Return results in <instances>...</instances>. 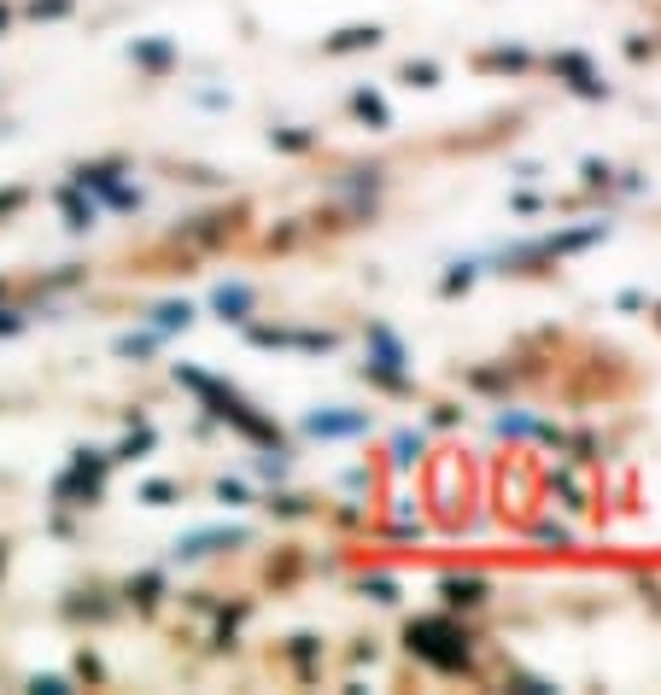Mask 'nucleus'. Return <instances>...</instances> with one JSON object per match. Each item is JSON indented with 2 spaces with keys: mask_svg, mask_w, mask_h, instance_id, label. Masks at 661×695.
<instances>
[{
  "mask_svg": "<svg viewBox=\"0 0 661 695\" xmlns=\"http://www.w3.org/2000/svg\"><path fill=\"white\" fill-rule=\"evenodd\" d=\"M481 578H445V602L451 608H468V602H481Z\"/></svg>",
  "mask_w": 661,
  "mask_h": 695,
  "instance_id": "3",
  "label": "nucleus"
},
{
  "mask_svg": "<svg viewBox=\"0 0 661 695\" xmlns=\"http://www.w3.org/2000/svg\"><path fill=\"white\" fill-rule=\"evenodd\" d=\"M375 41H381V30H346L334 48H375Z\"/></svg>",
  "mask_w": 661,
  "mask_h": 695,
  "instance_id": "5",
  "label": "nucleus"
},
{
  "mask_svg": "<svg viewBox=\"0 0 661 695\" xmlns=\"http://www.w3.org/2000/svg\"><path fill=\"white\" fill-rule=\"evenodd\" d=\"M556 71H562L568 82H574V95H591V100H598V95H603V82H598V77H591V64H585L580 53H562V59H556Z\"/></svg>",
  "mask_w": 661,
  "mask_h": 695,
  "instance_id": "2",
  "label": "nucleus"
},
{
  "mask_svg": "<svg viewBox=\"0 0 661 695\" xmlns=\"http://www.w3.org/2000/svg\"><path fill=\"white\" fill-rule=\"evenodd\" d=\"M310 427H316V433H357L363 421H357V415H328V421H323V415H316Z\"/></svg>",
  "mask_w": 661,
  "mask_h": 695,
  "instance_id": "4",
  "label": "nucleus"
},
{
  "mask_svg": "<svg viewBox=\"0 0 661 695\" xmlns=\"http://www.w3.org/2000/svg\"><path fill=\"white\" fill-rule=\"evenodd\" d=\"M410 648H416L422 661H433L440 672H468V637H457L445 619H416L410 625Z\"/></svg>",
  "mask_w": 661,
  "mask_h": 695,
  "instance_id": "1",
  "label": "nucleus"
}]
</instances>
